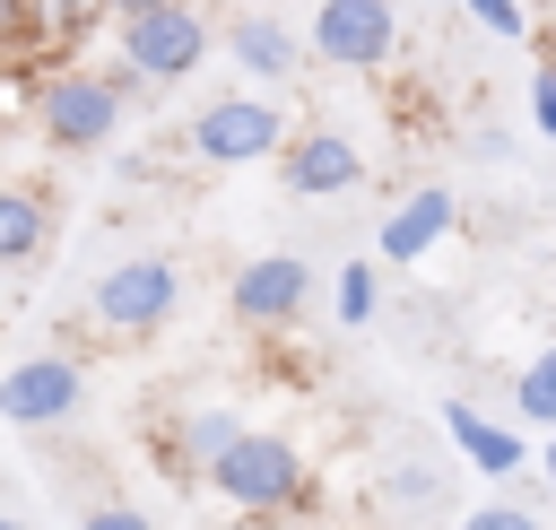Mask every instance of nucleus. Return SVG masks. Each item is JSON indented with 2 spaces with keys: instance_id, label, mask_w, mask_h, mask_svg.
Returning a JSON list of instances; mask_svg holds the SVG:
<instances>
[{
  "instance_id": "1",
  "label": "nucleus",
  "mask_w": 556,
  "mask_h": 530,
  "mask_svg": "<svg viewBox=\"0 0 556 530\" xmlns=\"http://www.w3.org/2000/svg\"><path fill=\"white\" fill-rule=\"evenodd\" d=\"M130 70H87V61H52L35 87H26V113H35V130H43V148H61V156H96L113 130H122V113H130Z\"/></svg>"
},
{
  "instance_id": "2",
  "label": "nucleus",
  "mask_w": 556,
  "mask_h": 530,
  "mask_svg": "<svg viewBox=\"0 0 556 530\" xmlns=\"http://www.w3.org/2000/svg\"><path fill=\"white\" fill-rule=\"evenodd\" d=\"M208 495H217L226 513H243V521H295V513L313 504V469H304V452H295L287 434L243 426V443L208 469Z\"/></svg>"
},
{
  "instance_id": "3",
  "label": "nucleus",
  "mask_w": 556,
  "mask_h": 530,
  "mask_svg": "<svg viewBox=\"0 0 556 530\" xmlns=\"http://www.w3.org/2000/svg\"><path fill=\"white\" fill-rule=\"evenodd\" d=\"M304 122H287V104L278 96H208L200 113H191V130H182V148L200 156V165H261V156H287V139H295Z\"/></svg>"
},
{
  "instance_id": "4",
  "label": "nucleus",
  "mask_w": 556,
  "mask_h": 530,
  "mask_svg": "<svg viewBox=\"0 0 556 530\" xmlns=\"http://www.w3.org/2000/svg\"><path fill=\"white\" fill-rule=\"evenodd\" d=\"M87 313H96L104 339H156V330L182 313V269H174L165 252H130V261H113V269L96 278Z\"/></svg>"
},
{
  "instance_id": "5",
  "label": "nucleus",
  "mask_w": 556,
  "mask_h": 530,
  "mask_svg": "<svg viewBox=\"0 0 556 530\" xmlns=\"http://www.w3.org/2000/svg\"><path fill=\"white\" fill-rule=\"evenodd\" d=\"M113 43H122V70H130L139 87H182V78L208 61V17H200L191 0H165V9H148V17H122Z\"/></svg>"
},
{
  "instance_id": "6",
  "label": "nucleus",
  "mask_w": 556,
  "mask_h": 530,
  "mask_svg": "<svg viewBox=\"0 0 556 530\" xmlns=\"http://www.w3.org/2000/svg\"><path fill=\"white\" fill-rule=\"evenodd\" d=\"M0 408H9V426L43 434V426H61V417L87 408V365L61 356V348H35V356H17L0 374Z\"/></svg>"
},
{
  "instance_id": "7",
  "label": "nucleus",
  "mask_w": 556,
  "mask_h": 530,
  "mask_svg": "<svg viewBox=\"0 0 556 530\" xmlns=\"http://www.w3.org/2000/svg\"><path fill=\"white\" fill-rule=\"evenodd\" d=\"M304 304H313V261L304 252H261L226 278V313L243 330H287V321H304Z\"/></svg>"
},
{
  "instance_id": "8",
  "label": "nucleus",
  "mask_w": 556,
  "mask_h": 530,
  "mask_svg": "<svg viewBox=\"0 0 556 530\" xmlns=\"http://www.w3.org/2000/svg\"><path fill=\"white\" fill-rule=\"evenodd\" d=\"M391 43H400L391 0H321L313 9V61H330V70H382Z\"/></svg>"
},
{
  "instance_id": "9",
  "label": "nucleus",
  "mask_w": 556,
  "mask_h": 530,
  "mask_svg": "<svg viewBox=\"0 0 556 530\" xmlns=\"http://www.w3.org/2000/svg\"><path fill=\"white\" fill-rule=\"evenodd\" d=\"M278 182H287V200H339V191L365 182V148L339 122H304L278 156Z\"/></svg>"
},
{
  "instance_id": "10",
  "label": "nucleus",
  "mask_w": 556,
  "mask_h": 530,
  "mask_svg": "<svg viewBox=\"0 0 556 530\" xmlns=\"http://www.w3.org/2000/svg\"><path fill=\"white\" fill-rule=\"evenodd\" d=\"M452 217H460V200L443 191V182H426V191H408L391 217H382V235H374V261H391V269H417L443 235H452Z\"/></svg>"
},
{
  "instance_id": "11",
  "label": "nucleus",
  "mask_w": 556,
  "mask_h": 530,
  "mask_svg": "<svg viewBox=\"0 0 556 530\" xmlns=\"http://www.w3.org/2000/svg\"><path fill=\"white\" fill-rule=\"evenodd\" d=\"M443 434H452V452H460L478 478H521V469H530V443H521L513 426L478 417L469 400H443Z\"/></svg>"
},
{
  "instance_id": "12",
  "label": "nucleus",
  "mask_w": 556,
  "mask_h": 530,
  "mask_svg": "<svg viewBox=\"0 0 556 530\" xmlns=\"http://www.w3.org/2000/svg\"><path fill=\"white\" fill-rule=\"evenodd\" d=\"M226 61H235L243 78H278V87H287V78L304 70V43H295V26H287V17L252 9V17H235V26H226Z\"/></svg>"
},
{
  "instance_id": "13",
  "label": "nucleus",
  "mask_w": 556,
  "mask_h": 530,
  "mask_svg": "<svg viewBox=\"0 0 556 530\" xmlns=\"http://www.w3.org/2000/svg\"><path fill=\"white\" fill-rule=\"evenodd\" d=\"M235 443H243L235 408H182V417H174V434H165V469H174V478H208Z\"/></svg>"
},
{
  "instance_id": "14",
  "label": "nucleus",
  "mask_w": 556,
  "mask_h": 530,
  "mask_svg": "<svg viewBox=\"0 0 556 530\" xmlns=\"http://www.w3.org/2000/svg\"><path fill=\"white\" fill-rule=\"evenodd\" d=\"M43 235H52V209H43V191L9 182V191H0V261H9V269H26V261L43 252Z\"/></svg>"
},
{
  "instance_id": "15",
  "label": "nucleus",
  "mask_w": 556,
  "mask_h": 530,
  "mask_svg": "<svg viewBox=\"0 0 556 530\" xmlns=\"http://www.w3.org/2000/svg\"><path fill=\"white\" fill-rule=\"evenodd\" d=\"M513 417H530V426H547V434H556V339L513 374Z\"/></svg>"
},
{
  "instance_id": "16",
  "label": "nucleus",
  "mask_w": 556,
  "mask_h": 530,
  "mask_svg": "<svg viewBox=\"0 0 556 530\" xmlns=\"http://www.w3.org/2000/svg\"><path fill=\"white\" fill-rule=\"evenodd\" d=\"M330 313H339V330L374 321V261H348V269L330 278Z\"/></svg>"
},
{
  "instance_id": "17",
  "label": "nucleus",
  "mask_w": 556,
  "mask_h": 530,
  "mask_svg": "<svg viewBox=\"0 0 556 530\" xmlns=\"http://www.w3.org/2000/svg\"><path fill=\"white\" fill-rule=\"evenodd\" d=\"M434 495H443V478H434L426 460H400V469L382 478V504H391V513H434Z\"/></svg>"
},
{
  "instance_id": "18",
  "label": "nucleus",
  "mask_w": 556,
  "mask_h": 530,
  "mask_svg": "<svg viewBox=\"0 0 556 530\" xmlns=\"http://www.w3.org/2000/svg\"><path fill=\"white\" fill-rule=\"evenodd\" d=\"M469 17H478L486 35H504V43H513V35H530V9H521V0H469Z\"/></svg>"
},
{
  "instance_id": "19",
  "label": "nucleus",
  "mask_w": 556,
  "mask_h": 530,
  "mask_svg": "<svg viewBox=\"0 0 556 530\" xmlns=\"http://www.w3.org/2000/svg\"><path fill=\"white\" fill-rule=\"evenodd\" d=\"M78 530H156V521H148L139 504H87V513H78Z\"/></svg>"
},
{
  "instance_id": "20",
  "label": "nucleus",
  "mask_w": 556,
  "mask_h": 530,
  "mask_svg": "<svg viewBox=\"0 0 556 530\" xmlns=\"http://www.w3.org/2000/svg\"><path fill=\"white\" fill-rule=\"evenodd\" d=\"M460 530H539V513H521V504H478V513H460Z\"/></svg>"
},
{
  "instance_id": "21",
  "label": "nucleus",
  "mask_w": 556,
  "mask_h": 530,
  "mask_svg": "<svg viewBox=\"0 0 556 530\" xmlns=\"http://www.w3.org/2000/svg\"><path fill=\"white\" fill-rule=\"evenodd\" d=\"M530 122L556 139V70H539V78H530Z\"/></svg>"
},
{
  "instance_id": "22",
  "label": "nucleus",
  "mask_w": 556,
  "mask_h": 530,
  "mask_svg": "<svg viewBox=\"0 0 556 530\" xmlns=\"http://www.w3.org/2000/svg\"><path fill=\"white\" fill-rule=\"evenodd\" d=\"M104 9H113V26H122V17H148V9H165V0H104Z\"/></svg>"
},
{
  "instance_id": "23",
  "label": "nucleus",
  "mask_w": 556,
  "mask_h": 530,
  "mask_svg": "<svg viewBox=\"0 0 556 530\" xmlns=\"http://www.w3.org/2000/svg\"><path fill=\"white\" fill-rule=\"evenodd\" d=\"M539 478H547V487H556V434H547V443H539Z\"/></svg>"
},
{
  "instance_id": "24",
  "label": "nucleus",
  "mask_w": 556,
  "mask_h": 530,
  "mask_svg": "<svg viewBox=\"0 0 556 530\" xmlns=\"http://www.w3.org/2000/svg\"><path fill=\"white\" fill-rule=\"evenodd\" d=\"M0 530H26V521H17V513H9V521H0Z\"/></svg>"
}]
</instances>
